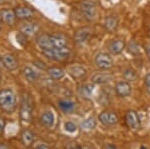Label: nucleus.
I'll return each instance as SVG.
<instances>
[{
  "instance_id": "obj_1",
  "label": "nucleus",
  "mask_w": 150,
  "mask_h": 149,
  "mask_svg": "<svg viewBox=\"0 0 150 149\" xmlns=\"http://www.w3.org/2000/svg\"><path fill=\"white\" fill-rule=\"evenodd\" d=\"M17 107V96L11 88L0 91V108L6 113H13Z\"/></svg>"
},
{
  "instance_id": "obj_2",
  "label": "nucleus",
  "mask_w": 150,
  "mask_h": 149,
  "mask_svg": "<svg viewBox=\"0 0 150 149\" xmlns=\"http://www.w3.org/2000/svg\"><path fill=\"white\" fill-rule=\"evenodd\" d=\"M45 57H47L48 59L53 60V61H65V60L69 59L70 56L72 54V51L69 47L65 46L61 48H53V49L49 50H44L42 51Z\"/></svg>"
},
{
  "instance_id": "obj_3",
  "label": "nucleus",
  "mask_w": 150,
  "mask_h": 149,
  "mask_svg": "<svg viewBox=\"0 0 150 149\" xmlns=\"http://www.w3.org/2000/svg\"><path fill=\"white\" fill-rule=\"evenodd\" d=\"M93 29L90 26H83V27L78 28L74 32L73 35V40L75 44L77 45H83L90 39V37L92 36Z\"/></svg>"
},
{
  "instance_id": "obj_4",
  "label": "nucleus",
  "mask_w": 150,
  "mask_h": 149,
  "mask_svg": "<svg viewBox=\"0 0 150 149\" xmlns=\"http://www.w3.org/2000/svg\"><path fill=\"white\" fill-rule=\"evenodd\" d=\"M80 9L84 18L87 21H93L97 16V6L93 1H90V0L83 1L80 5Z\"/></svg>"
},
{
  "instance_id": "obj_5",
  "label": "nucleus",
  "mask_w": 150,
  "mask_h": 149,
  "mask_svg": "<svg viewBox=\"0 0 150 149\" xmlns=\"http://www.w3.org/2000/svg\"><path fill=\"white\" fill-rule=\"evenodd\" d=\"M95 64L101 70H108L114 65L113 58L106 52H99L95 57Z\"/></svg>"
},
{
  "instance_id": "obj_6",
  "label": "nucleus",
  "mask_w": 150,
  "mask_h": 149,
  "mask_svg": "<svg viewBox=\"0 0 150 149\" xmlns=\"http://www.w3.org/2000/svg\"><path fill=\"white\" fill-rule=\"evenodd\" d=\"M32 110H33L32 98L29 95H24L22 104H21L20 117L24 121H29L31 119V116H32Z\"/></svg>"
},
{
  "instance_id": "obj_7",
  "label": "nucleus",
  "mask_w": 150,
  "mask_h": 149,
  "mask_svg": "<svg viewBox=\"0 0 150 149\" xmlns=\"http://www.w3.org/2000/svg\"><path fill=\"white\" fill-rule=\"evenodd\" d=\"M67 72L74 80H82L86 77L87 70L84 66L80 64H72L67 67Z\"/></svg>"
},
{
  "instance_id": "obj_8",
  "label": "nucleus",
  "mask_w": 150,
  "mask_h": 149,
  "mask_svg": "<svg viewBox=\"0 0 150 149\" xmlns=\"http://www.w3.org/2000/svg\"><path fill=\"white\" fill-rule=\"evenodd\" d=\"M98 119L103 125L105 126H112L115 125L116 123H118V118L117 114L114 113L113 111H103L99 114Z\"/></svg>"
},
{
  "instance_id": "obj_9",
  "label": "nucleus",
  "mask_w": 150,
  "mask_h": 149,
  "mask_svg": "<svg viewBox=\"0 0 150 149\" xmlns=\"http://www.w3.org/2000/svg\"><path fill=\"white\" fill-rule=\"evenodd\" d=\"M125 46H126V44H125L124 39H122V38H114V39H112L108 43L107 48H108V51L111 54L118 55L122 53Z\"/></svg>"
},
{
  "instance_id": "obj_10",
  "label": "nucleus",
  "mask_w": 150,
  "mask_h": 149,
  "mask_svg": "<svg viewBox=\"0 0 150 149\" xmlns=\"http://www.w3.org/2000/svg\"><path fill=\"white\" fill-rule=\"evenodd\" d=\"M125 121H126L127 126L129 127V128L133 129V130H138L140 128V126H141L138 114H137V112L134 111V110H129V111H127L126 115H125Z\"/></svg>"
},
{
  "instance_id": "obj_11",
  "label": "nucleus",
  "mask_w": 150,
  "mask_h": 149,
  "mask_svg": "<svg viewBox=\"0 0 150 149\" xmlns=\"http://www.w3.org/2000/svg\"><path fill=\"white\" fill-rule=\"evenodd\" d=\"M2 64L9 71H15L19 67L18 60L13 54L10 53H5L2 55Z\"/></svg>"
},
{
  "instance_id": "obj_12",
  "label": "nucleus",
  "mask_w": 150,
  "mask_h": 149,
  "mask_svg": "<svg viewBox=\"0 0 150 149\" xmlns=\"http://www.w3.org/2000/svg\"><path fill=\"white\" fill-rule=\"evenodd\" d=\"M0 19L4 24H7L8 26H13L16 22V14L14 10L11 9H3L0 11Z\"/></svg>"
},
{
  "instance_id": "obj_13",
  "label": "nucleus",
  "mask_w": 150,
  "mask_h": 149,
  "mask_svg": "<svg viewBox=\"0 0 150 149\" xmlns=\"http://www.w3.org/2000/svg\"><path fill=\"white\" fill-rule=\"evenodd\" d=\"M14 12H15L17 19H20V20H28L34 15L33 9L28 6H17L14 9Z\"/></svg>"
},
{
  "instance_id": "obj_14",
  "label": "nucleus",
  "mask_w": 150,
  "mask_h": 149,
  "mask_svg": "<svg viewBox=\"0 0 150 149\" xmlns=\"http://www.w3.org/2000/svg\"><path fill=\"white\" fill-rule=\"evenodd\" d=\"M115 92L119 97H128L131 94V86L127 81H119L115 85Z\"/></svg>"
},
{
  "instance_id": "obj_15",
  "label": "nucleus",
  "mask_w": 150,
  "mask_h": 149,
  "mask_svg": "<svg viewBox=\"0 0 150 149\" xmlns=\"http://www.w3.org/2000/svg\"><path fill=\"white\" fill-rule=\"evenodd\" d=\"M36 42H37V45L39 46V48L42 51L44 50H49L52 49V43H51V37H50V34H40L36 39Z\"/></svg>"
},
{
  "instance_id": "obj_16",
  "label": "nucleus",
  "mask_w": 150,
  "mask_h": 149,
  "mask_svg": "<svg viewBox=\"0 0 150 149\" xmlns=\"http://www.w3.org/2000/svg\"><path fill=\"white\" fill-rule=\"evenodd\" d=\"M22 75L25 78V80H27L28 82H34V81L38 80L39 78V73L37 70H35L32 67L26 66L22 69Z\"/></svg>"
},
{
  "instance_id": "obj_17",
  "label": "nucleus",
  "mask_w": 150,
  "mask_h": 149,
  "mask_svg": "<svg viewBox=\"0 0 150 149\" xmlns=\"http://www.w3.org/2000/svg\"><path fill=\"white\" fill-rule=\"evenodd\" d=\"M113 76L109 73H105V72H99V73L94 74L91 78V81L94 84H105L108 83L109 81L112 80Z\"/></svg>"
},
{
  "instance_id": "obj_18",
  "label": "nucleus",
  "mask_w": 150,
  "mask_h": 149,
  "mask_svg": "<svg viewBox=\"0 0 150 149\" xmlns=\"http://www.w3.org/2000/svg\"><path fill=\"white\" fill-rule=\"evenodd\" d=\"M50 37H51V43L53 48H61L67 46V38L63 34L57 33V34L50 35Z\"/></svg>"
},
{
  "instance_id": "obj_19",
  "label": "nucleus",
  "mask_w": 150,
  "mask_h": 149,
  "mask_svg": "<svg viewBox=\"0 0 150 149\" xmlns=\"http://www.w3.org/2000/svg\"><path fill=\"white\" fill-rule=\"evenodd\" d=\"M40 121L41 123L43 124L45 127L47 128H51L54 125V122H55V116L53 114V112L51 111H45L41 114L40 117Z\"/></svg>"
},
{
  "instance_id": "obj_20",
  "label": "nucleus",
  "mask_w": 150,
  "mask_h": 149,
  "mask_svg": "<svg viewBox=\"0 0 150 149\" xmlns=\"http://www.w3.org/2000/svg\"><path fill=\"white\" fill-rule=\"evenodd\" d=\"M38 30V26L36 25L34 23H31V22H28V23H24L22 26L20 27V30L19 32H21L22 34L26 35L27 37H30V36H33L37 32Z\"/></svg>"
},
{
  "instance_id": "obj_21",
  "label": "nucleus",
  "mask_w": 150,
  "mask_h": 149,
  "mask_svg": "<svg viewBox=\"0 0 150 149\" xmlns=\"http://www.w3.org/2000/svg\"><path fill=\"white\" fill-rule=\"evenodd\" d=\"M118 26V19L115 16H107L105 18V21H104V27H105L106 31L112 33L117 29Z\"/></svg>"
},
{
  "instance_id": "obj_22",
  "label": "nucleus",
  "mask_w": 150,
  "mask_h": 149,
  "mask_svg": "<svg viewBox=\"0 0 150 149\" xmlns=\"http://www.w3.org/2000/svg\"><path fill=\"white\" fill-rule=\"evenodd\" d=\"M47 73L52 79L54 80H60L65 76V71L63 68H60V67H50L47 69Z\"/></svg>"
},
{
  "instance_id": "obj_23",
  "label": "nucleus",
  "mask_w": 150,
  "mask_h": 149,
  "mask_svg": "<svg viewBox=\"0 0 150 149\" xmlns=\"http://www.w3.org/2000/svg\"><path fill=\"white\" fill-rule=\"evenodd\" d=\"M122 75H123V78L125 79V81H127V82H134V81H136L137 79H138V74H137V72L133 68H131V67L125 68L124 70H123Z\"/></svg>"
},
{
  "instance_id": "obj_24",
  "label": "nucleus",
  "mask_w": 150,
  "mask_h": 149,
  "mask_svg": "<svg viewBox=\"0 0 150 149\" xmlns=\"http://www.w3.org/2000/svg\"><path fill=\"white\" fill-rule=\"evenodd\" d=\"M78 92L83 98L90 99L93 92V85H91V84H82V85L79 86Z\"/></svg>"
},
{
  "instance_id": "obj_25",
  "label": "nucleus",
  "mask_w": 150,
  "mask_h": 149,
  "mask_svg": "<svg viewBox=\"0 0 150 149\" xmlns=\"http://www.w3.org/2000/svg\"><path fill=\"white\" fill-rule=\"evenodd\" d=\"M58 107L65 113H70L75 109V103L71 100H60L58 102Z\"/></svg>"
},
{
  "instance_id": "obj_26",
  "label": "nucleus",
  "mask_w": 150,
  "mask_h": 149,
  "mask_svg": "<svg viewBox=\"0 0 150 149\" xmlns=\"http://www.w3.org/2000/svg\"><path fill=\"white\" fill-rule=\"evenodd\" d=\"M21 141L25 146H30L34 141V134L32 133L29 129H25L21 133Z\"/></svg>"
},
{
  "instance_id": "obj_27",
  "label": "nucleus",
  "mask_w": 150,
  "mask_h": 149,
  "mask_svg": "<svg viewBox=\"0 0 150 149\" xmlns=\"http://www.w3.org/2000/svg\"><path fill=\"white\" fill-rule=\"evenodd\" d=\"M96 120L94 117H89V118L85 119L84 121L81 122L80 126L82 129H85V130H91V129H94L96 127Z\"/></svg>"
},
{
  "instance_id": "obj_28",
  "label": "nucleus",
  "mask_w": 150,
  "mask_h": 149,
  "mask_svg": "<svg viewBox=\"0 0 150 149\" xmlns=\"http://www.w3.org/2000/svg\"><path fill=\"white\" fill-rule=\"evenodd\" d=\"M66 149H94L93 145H90L89 143L86 144H79L75 141L68 143L66 145Z\"/></svg>"
},
{
  "instance_id": "obj_29",
  "label": "nucleus",
  "mask_w": 150,
  "mask_h": 149,
  "mask_svg": "<svg viewBox=\"0 0 150 149\" xmlns=\"http://www.w3.org/2000/svg\"><path fill=\"white\" fill-rule=\"evenodd\" d=\"M127 49L129 53H131L132 55H135V56H138L140 54V48L138 46V44H137L134 40H131V41L129 42V44H128V46H127Z\"/></svg>"
},
{
  "instance_id": "obj_30",
  "label": "nucleus",
  "mask_w": 150,
  "mask_h": 149,
  "mask_svg": "<svg viewBox=\"0 0 150 149\" xmlns=\"http://www.w3.org/2000/svg\"><path fill=\"white\" fill-rule=\"evenodd\" d=\"M16 39H17L18 43L21 45V46H25V45L28 43V37L26 35L22 34L21 32H19L18 34L16 35Z\"/></svg>"
},
{
  "instance_id": "obj_31",
  "label": "nucleus",
  "mask_w": 150,
  "mask_h": 149,
  "mask_svg": "<svg viewBox=\"0 0 150 149\" xmlns=\"http://www.w3.org/2000/svg\"><path fill=\"white\" fill-rule=\"evenodd\" d=\"M64 128H65V130H66L67 132H70V133H73V132L76 131L77 127H76V125H75V124L73 123V122L67 121V122H65V124H64Z\"/></svg>"
},
{
  "instance_id": "obj_32",
  "label": "nucleus",
  "mask_w": 150,
  "mask_h": 149,
  "mask_svg": "<svg viewBox=\"0 0 150 149\" xmlns=\"http://www.w3.org/2000/svg\"><path fill=\"white\" fill-rule=\"evenodd\" d=\"M144 83H145V87H146L147 92L150 94V73L147 74L144 78Z\"/></svg>"
},
{
  "instance_id": "obj_33",
  "label": "nucleus",
  "mask_w": 150,
  "mask_h": 149,
  "mask_svg": "<svg viewBox=\"0 0 150 149\" xmlns=\"http://www.w3.org/2000/svg\"><path fill=\"white\" fill-rule=\"evenodd\" d=\"M144 50H145V53H146L147 57H148L150 60V42L145 43L144 44Z\"/></svg>"
},
{
  "instance_id": "obj_34",
  "label": "nucleus",
  "mask_w": 150,
  "mask_h": 149,
  "mask_svg": "<svg viewBox=\"0 0 150 149\" xmlns=\"http://www.w3.org/2000/svg\"><path fill=\"white\" fill-rule=\"evenodd\" d=\"M4 128H5V120L0 116V133L4 130Z\"/></svg>"
},
{
  "instance_id": "obj_35",
  "label": "nucleus",
  "mask_w": 150,
  "mask_h": 149,
  "mask_svg": "<svg viewBox=\"0 0 150 149\" xmlns=\"http://www.w3.org/2000/svg\"><path fill=\"white\" fill-rule=\"evenodd\" d=\"M33 149H50V148L47 145H45V144H39V145L35 146Z\"/></svg>"
},
{
  "instance_id": "obj_36",
  "label": "nucleus",
  "mask_w": 150,
  "mask_h": 149,
  "mask_svg": "<svg viewBox=\"0 0 150 149\" xmlns=\"http://www.w3.org/2000/svg\"><path fill=\"white\" fill-rule=\"evenodd\" d=\"M0 149H10V147L6 143H0Z\"/></svg>"
},
{
  "instance_id": "obj_37",
  "label": "nucleus",
  "mask_w": 150,
  "mask_h": 149,
  "mask_svg": "<svg viewBox=\"0 0 150 149\" xmlns=\"http://www.w3.org/2000/svg\"><path fill=\"white\" fill-rule=\"evenodd\" d=\"M107 149H117V148H116L114 145H111L110 144V145H107Z\"/></svg>"
},
{
  "instance_id": "obj_38",
  "label": "nucleus",
  "mask_w": 150,
  "mask_h": 149,
  "mask_svg": "<svg viewBox=\"0 0 150 149\" xmlns=\"http://www.w3.org/2000/svg\"><path fill=\"white\" fill-rule=\"evenodd\" d=\"M5 1H6V0H0V5H2V4L5 3Z\"/></svg>"
},
{
  "instance_id": "obj_39",
  "label": "nucleus",
  "mask_w": 150,
  "mask_h": 149,
  "mask_svg": "<svg viewBox=\"0 0 150 149\" xmlns=\"http://www.w3.org/2000/svg\"><path fill=\"white\" fill-rule=\"evenodd\" d=\"M2 23H3V22H2V21H0V31L2 30Z\"/></svg>"
},
{
  "instance_id": "obj_40",
  "label": "nucleus",
  "mask_w": 150,
  "mask_h": 149,
  "mask_svg": "<svg viewBox=\"0 0 150 149\" xmlns=\"http://www.w3.org/2000/svg\"><path fill=\"white\" fill-rule=\"evenodd\" d=\"M140 149H147V147H146V146H144V145H142L141 147H140Z\"/></svg>"
},
{
  "instance_id": "obj_41",
  "label": "nucleus",
  "mask_w": 150,
  "mask_h": 149,
  "mask_svg": "<svg viewBox=\"0 0 150 149\" xmlns=\"http://www.w3.org/2000/svg\"><path fill=\"white\" fill-rule=\"evenodd\" d=\"M2 63V56H0V64Z\"/></svg>"
},
{
  "instance_id": "obj_42",
  "label": "nucleus",
  "mask_w": 150,
  "mask_h": 149,
  "mask_svg": "<svg viewBox=\"0 0 150 149\" xmlns=\"http://www.w3.org/2000/svg\"><path fill=\"white\" fill-rule=\"evenodd\" d=\"M0 79H1V73H0Z\"/></svg>"
}]
</instances>
